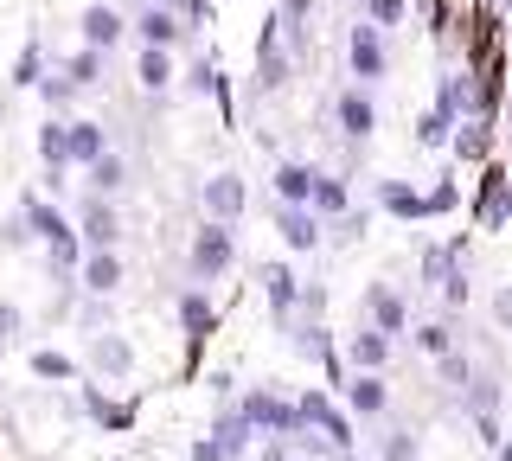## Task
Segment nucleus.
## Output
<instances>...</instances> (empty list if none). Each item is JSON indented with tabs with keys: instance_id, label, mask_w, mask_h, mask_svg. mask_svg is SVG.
I'll list each match as a JSON object with an SVG mask.
<instances>
[{
	"instance_id": "nucleus-23",
	"label": "nucleus",
	"mask_w": 512,
	"mask_h": 461,
	"mask_svg": "<svg viewBox=\"0 0 512 461\" xmlns=\"http://www.w3.org/2000/svg\"><path fill=\"white\" fill-rule=\"evenodd\" d=\"M372 199H378V212H391V218H429V199L404 180H378Z\"/></svg>"
},
{
	"instance_id": "nucleus-41",
	"label": "nucleus",
	"mask_w": 512,
	"mask_h": 461,
	"mask_svg": "<svg viewBox=\"0 0 512 461\" xmlns=\"http://www.w3.org/2000/svg\"><path fill=\"white\" fill-rule=\"evenodd\" d=\"M436 372H442V385H448V391H468L474 359H468V353H448V359H436Z\"/></svg>"
},
{
	"instance_id": "nucleus-17",
	"label": "nucleus",
	"mask_w": 512,
	"mask_h": 461,
	"mask_svg": "<svg viewBox=\"0 0 512 461\" xmlns=\"http://www.w3.org/2000/svg\"><path fill=\"white\" fill-rule=\"evenodd\" d=\"M250 436H256V423H250L237 404H224L218 417H212V449H218L224 461H244V455H250Z\"/></svg>"
},
{
	"instance_id": "nucleus-48",
	"label": "nucleus",
	"mask_w": 512,
	"mask_h": 461,
	"mask_svg": "<svg viewBox=\"0 0 512 461\" xmlns=\"http://www.w3.org/2000/svg\"><path fill=\"white\" fill-rule=\"evenodd\" d=\"M192 461H224V455L212 449V436H205V442H192Z\"/></svg>"
},
{
	"instance_id": "nucleus-26",
	"label": "nucleus",
	"mask_w": 512,
	"mask_h": 461,
	"mask_svg": "<svg viewBox=\"0 0 512 461\" xmlns=\"http://www.w3.org/2000/svg\"><path fill=\"white\" fill-rule=\"evenodd\" d=\"M288 333H295V353H301V359H320L327 372L340 365V353H333V340H327V327H320V321H295Z\"/></svg>"
},
{
	"instance_id": "nucleus-16",
	"label": "nucleus",
	"mask_w": 512,
	"mask_h": 461,
	"mask_svg": "<svg viewBox=\"0 0 512 461\" xmlns=\"http://www.w3.org/2000/svg\"><path fill=\"white\" fill-rule=\"evenodd\" d=\"M90 372L96 378H128L135 372V346H128V333H90Z\"/></svg>"
},
{
	"instance_id": "nucleus-50",
	"label": "nucleus",
	"mask_w": 512,
	"mask_h": 461,
	"mask_svg": "<svg viewBox=\"0 0 512 461\" xmlns=\"http://www.w3.org/2000/svg\"><path fill=\"white\" fill-rule=\"evenodd\" d=\"M487 7H493V13H506V7H512V0H487Z\"/></svg>"
},
{
	"instance_id": "nucleus-49",
	"label": "nucleus",
	"mask_w": 512,
	"mask_h": 461,
	"mask_svg": "<svg viewBox=\"0 0 512 461\" xmlns=\"http://www.w3.org/2000/svg\"><path fill=\"white\" fill-rule=\"evenodd\" d=\"M263 461H295V455H282V449H269V455H263Z\"/></svg>"
},
{
	"instance_id": "nucleus-39",
	"label": "nucleus",
	"mask_w": 512,
	"mask_h": 461,
	"mask_svg": "<svg viewBox=\"0 0 512 461\" xmlns=\"http://www.w3.org/2000/svg\"><path fill=\"white\" fill-rule=\"evenodd\" d=\"M154 7L180 13V20H186V33H199V26H212V0H154Z\"/></svg>"
},
{
	"instance_id": "nucleus-24",
	"label": "nucleus",
	"mask_w": 512,
	"mask_h": 461,
	"mask_svg": "<svg viewBox=\"0 0 512 461\" xmlns=\"http://www.w3.org/2000/svg\"><path fill=\"white\" fill-rule=\"evenodd\" d=\"M180 327H186L192 346L218 327V308H212V295H205V289H180Z\"/></svg>"
},
{
	"instance_id": "nucleus-10",
	"label": "nucleus",
	"mask_w": 512,
	"mask_h": 461,
	"mask_svg": "<svg viewBox=\"0 0 512 461\" xmlns=\"http://www.w3.org/2000/svg\"><path fill=\"white\" fill-rule=\"evenodd\" d=\"M128 26H135V39H141V45H154V52H180V39H192L180 13L154 7V0H148V7H135V20H128Z\"/></svg>"
},
{
	"instance_id": "nucleus-27",
	"label": "nucleus",
	"mask_w": 512,
	"mask_h": 461,
	"mask_svg": "<svg viewBox=\"0 0 512 461\" xmlns=\"http://www.w3.org/2000/svg\"><path fill=\"white\" fill-rule=\"evenodd\" d=\"M314 212L320 218H346L352 212V186L340 180V173H320L314 180Z\"/></svg>"
},
{
	"instance_id": "nucleus-31",
	"label": "nucleus",
	"mask_w": 512,
	"mask_h": 461,
	"mask_svg": "<svg viewBox=\"0 0 512 461\" xmlns=\"http://www.w3.org/2000/svg\"><path fill=\"white\" fill-rule=\"evenodd\" d=\"M64 71H71V84H77V90H96V84L109 77V52H90V45H84V52L64 58Z\"/></svg>"
},
{
	"instance_id": "nucleus-47",
	"label": "nucleus",
	"mask_w": 512,
	"mask_h": 461,
	"mask_svg": "<svg viewBox=\"0 0 512 461\" xmlns=\"http://www.w3.org/2000/svg\"><path fill=\"white\" fill-rule=\"evenodd\" d=\"M423 199H429V218H436V212H455L461 193H455V186H436V193H423Z\"/></svg>"
},
{
	"instance_id": "nucleus-21",
	"label": "nucleus",
	"mask_w": 512,
	"mask_h": 461,
	"mask_svg": "<svg viewBox=\"0 0 512 461\" xmlns=\"http://www.w3.org/2000/svg\"><path fill=\"white\" fill-rule=\"evenodd\" d=\"M512 218V173L506 167H487V180H480V225L500 231Z\"/></svg>"
},
{
	"instance_id": "nucleus-29",
	"label": "nucleus",
	"mask_w": 512,
	"mask_h": 461,
	"mask_svg": "<svg viewBox=\"0 0 512 461\" xmlns=\"http://www.w3.org/2000/svg\"><path fill=\"white\" fill-rule=\"evenodd\" d=\"M135 84L160 97V90L173 84V52H154V45H141V58H135Z\"/></svg>"
},
{
	"instance_id": "nucleus-1",
	"label": "nucleus",
	"mask_w": 512,
	"mask_h": 461,
	"mask_svg": "<svg viewBox=\"0 0 512 461\" xmlns=\"http://www.w3.org/2000/svg\"><path fill=\"white\" fill-rule=\"evenodd\" d=\"M231 263H237V225H218V218H205V225L192 231V250H186L192 289H205V282L231 276Z\"/></svg>"
},
{
	"instance_id": "nucleus-35",
	"label": "nucleus",
	"mask_w": 512,
	"mask_h": 461,
	"mask_svg": "<svg viewBox=\"0 0 512 461\" xmlns=\"http://www.w3.org/2000/svg\"><path fill=\"white\" fill-rule=\"evenodd\" d=\"M359 7H365V20H372L378 33H391V26L410 20V0H359Z\"/></svg>"
},
{
	"instance_id": "nucleus-42",
	"label": "nucleus",
	"mask_w": 512,
	"mask_h": 461,
	"mask_svg": "<svg viewBox=\"0 0 512 461\" xmlns=\"http://www.w3.org/2000/svg\"><path fill=\"white\" fill-rule=\"evenodd\" d=\"M487 321L500 327V333H512V282H500V289L487 295Z\"/></svg>"
},
{
	"instance_id": "nucleus-12",
	"label": "nucleus",
	"mask_w": 512,
	"mask_h": 461,
	"mask_svg": "<svg viewBox=\"0 0 512 461\" xmlns=\"http://www.w3.org/2000/svg\"><path fill=\"white\" fill-rule=\"evenodd\" d=\"M295 404H301V423H308V436L320 429L333 449H352V423L340 417V410H333V397H327V391H301Z\"/></svg>"
},
{
	"instance_id": "nucleus-22",
	"label": "nucleus",
	"mask_w": 512,
	"mask_h": 461,
	"mask_svg": "<svg viewBox=\"0 0 512 461\" xmlns=\"http://www.w3.org/2000/svg\"><path fill=\"white\" fill-rule=\"evenodd\" d=\"M103 154H109V129H103V122H84V116H77V122H71V167L90 173Z\"/></svg>"
},
{
	"instance_id": "nucleus-20",
	"label": "nucleus",
	"mask_w": 512,
	"mask_h": 461,
	"mask_svg": "<svg viewBox=\"0 0 512 461\" xmlns=\"http://www.w3.org/2000/svg\"><path fill=\"white\" fill-rule=\"evenodd\" d=\"M276 84H288V52H282V20L263 26V58H256V97H269Z\"/></svg>"
},
{
	"instance_id": "nucleus-43",
	"label": "nucleus",
	"mask_w": 512,
	"mask_h": 461,
	"mask_svg": "<svg viewBox=\"0 0 512 461\" xmlns=\"http://www.w3.org/2000/svg\"><path fill=\"white\" fill-rule=\"evenodd\" d=\"M186 90H192V97H218L224 84H218V71H212V65H205V58H199V65L186 71Z\"/></svg>"
},
{
	"instance_id": "nucleus-37",
	"label": "nucleus",
	"mask_w": 512,
	"mask_h": 461,
	"mask_svg": "<svg viewBox=\"0 0 512 461\" xmlns=\"http://www.w3.org/2000/svg\"><path fill=\"white\" fill-rule=\"evenodd\" d=\"M45 71H52V65H45V45H26L20 65H13V84H20V90H39V77H45Z\"/></svg>"
},
{
	"instance_id": "nucleus-25",
	"label": "nucleus",
	"mask_w": 512,
	"mask_h": 461,
	"mask_svg": "<svg viewBox=\"0 0 512 461\" xmlns=\"http://www.w3.org/2000/svg\"><path fill=\"white\" fill-rule=\"evenodd\" d=\"M487 154H493V122H461L455 129V161H468V167H487Z\"/></svg>"
},
{
	"instance_id": "nucleus-51",
	"label": "nucleus",
	"mask_w": 512,
	"mask_h": 461,
	"mask_svg": "<svg viewBox=\"0 0 512 461\" xmlns=\"http://www.w3.org/2000/svg\"><path fill=\"white\" fill-rule=\"evenodd\" d=\"M506 135H512V103H506Z\"/></svg>"
},
{
	"instance_id": "nucleus-6",
	"label": "nucleus",
	"mask_w": 512,
	"mask_h": 461,
	"mask_svg": "<svg viewBox=\"0 0 512 461\" xmlns=\"http://www.w3.org/2000/svg\"><path fill=\"white\" fill-rule=\"evenodd\" d=\"M199 205H205V218H218V225H237V218L250 212V186H244V173H212V180L199 186Z\"/></svg>"
},
{
	"instance_id": "nucleus-33",
	"label": "nucleus",
	"mask_w": 512,
	"mask_h": 461,
	"mask_svg": "<svg viewBox=\"0 0 512 461\" xmlns=\"http://www.w3.org/2000/svg\"><path fill=\"white\" fill-rule=\"evenodd\" d=\"M461 404H468L474 417H493V410H500V378H493V372H474L468 391H461Z\"/></svg>"
},
{
	"instance_id": "nucleus-34",
	"label": "nucleus",
	"mask_w": 512,
	"mask_h": 461,
	"mask_svg": "<svg viewBox=\"0 0 512 461\" xmlns=\"http://www.w3.org/2000/svg\"><path fill=\"white\" fill-rule=\"evenodd\" d=\"M39 97L52 103V109H71V97H77V84H71V71H64V58H58V65H52V71L39 77Z\"/></svg>"
},
{
	"instance_id": "nucleus-15",
	"label": "nucleus",
	"mask_w": 512,
	"mask_h": 461,
	"mask_svg": "<svg viewBox=\"0 0 512 461\" xmlns=\"http://www.w3.org/2000/svg\"><path fill=\"white\" fill-rule=\"evenodd\" d=\"M276 231L288 250H320V237H327V218L314 212V205H276Z\"/></svg>"
},
{
	"instance_id": "nucleus-38",
	"label": "nucleus",
	"mask_w": 512,
	"mask_h": 461,
	"mask_svg": "<svg viewBox=\"0 0 512 461\" xmlns=\"http://www.w3.org/2000/svg\"><path fill=\"white\" fill-rule=\"evenodd\" d=\"M26 365H32L39 378H77V359H71V353H52V346H39Z\"/></svg>"
},
{
	"instance_id": "nucleus-13",
	"label": "nucleus",
	"mask_w": 512,
	"mask_h": 461,
	"mask_svg": "<svg viewBox=\"0 0 512 461\" xmlns=\"http://www.w3.org/2000/svg\"><path fill=\"white\" fill-rule=\"evenodd\" d=\"M128 282V263H122V250H90L84 269H77V289L96 295V301H109Z\"/></svg>"
},
{
	"instance_id": "nucleus-8",
	"label": "nucleus",
	"mask_w": 512,
	"mask_h": 461,
	"mask_svg": "<svg viewBox=\"0 0 512 461\" xmlns=\"http://www.w3.org/2000/svg\"><path fill=\"white\" fill-rule=\"evenodd\" d=\"M128 33H135V26H128L122 13L109 7V0H90V7L77 13V39H84L90 52H116V45H122Z\"/></svg>"
},
{
	"instance_id": "nucleus-14",
	"label": "nucleus",
	"mask_w": 512,
	"mask_h": 461,
	"mask_svg": "<svg viewBox=\"0 0 512 461\" xmlns=\"http://www.w3.org/2000/svg\"><path fill=\"white\" fill-rule=\"evenodd\" d=\"M256 282H263V301H269V314H276V321H282V333H288V327H295V308H301V295H308V289H301V276H295V269H282V263H269Z\"/></svg>"
},
{
	"instance_id": "nucleus-30",
	"label": "nucleus",
	"mask_w": 512,
	"mask_h": 461,
	"mask_svg": "<svg viewBox=\"0 0 512 461\" xmlns=\"http://www.w3.org/2000/svg\"><path fill=\"white\" fill-rule=\"evenodd\" d=\"M378 461H423V436H416L410 423H391L378 436Z\"/></svg>"
},
{
	"instance_id": "nucleus-4",
	"label": "nucleus",
	"mask_w": 512,
	"mask_h": 461,
	"mask_svg": "<svg viewBox=\"0 0 512 461\" xmlns=\"http://www.w3.org/2000/svg\"><path fill=\"white\" fill-rule=\"evenodd\" d=\"M423 282H429V289H442L448 308H461V301H468V269H461V244H429V250H423Z\"/></svg>"
},
{
	"instance_id": "nucleus-28",
	"label": "nucleus",
	"mask_w": 512,
	"mask_h": 461,
	"mask_svg": "<svg viewBox=\"0 0 512 461\" xmlns=\"http://www.w3.org/2000/svg\"><path fill=\"white\" fill-rule=\"evenodd\" d=\"M84 180H90V193H103V199H116V193H128V161H122V154H116V148H109V154H103V161H96V167L84 173Z\"/></svg>"
},
{
	"instance_id": "nucleus-5",
	"label": "nucleus",
	"mask_w": 512,
	"mask_h": 461,
	"mask_svg": "<svg viewBox=\"0 0 512 461\" xmlns=\"http://www.w3.org/2000/svg\"><path fill=\"white\" fill-rule=\"evenodd\" d=\"M77 237H84L90 250H116V244H122V212H116V199H103V193H84V199H77Z\"/></svg>"
},
{
	"instance_id": "nucleus-19",
	"label": "nucleus",
	"mask_w": 512,
	"mask_h": 461,
	"mask_svg": "<svg viewBox=\"0 0 512 461\" xmlns=\"http://www.w3.org/2000/svg\"><path fill=\"white\" fill-rule=\"evenodd\" d=\"M346 365H352V372H384V365H391V333H378V327L359 321V333L346 340Z\"/></svg>"
},
{
	"instance_id": "nucleus-40",
	"label": "nucleus",
	"mask_w": 512,
	"mask_h": 461,
	"mask_svg": "<svg viewBox=\"0 0 512 461\" xmlns=\"http://www.w3.org/2000/svg\"><path fill=\"white\" fill-rule=\"evenodd\" d=\"M276 20H282V33H288V39H301V33H308V20H314V0H282Z\"/></svg>"
},
{
	"instance_id": "nucleus-44",
	"label": "nucleus",
	"mask_w": 512,
	"mask_h": 461,
	"mask_svg": "<svg viewBox=\"0 0 512 461\" xmlns=\"http://www.w3.org/2000/svg\"><path fill=\"white\" fill-rule=\"evenodd\" d=\"M359 237H365V218H359V212L333 218V244H359Z\"/></svg>"
},
{
	"instance_id": "nucleus-46",
	"label": "nucleus",
	"mask_w": 512,
	"mask_h": 461,
	"mask_svg": "<svg viewBox=\"0 0 512 461\" xmlns=\"http://www.w3.org/2000/svg\"><path fill=\"white\" fill-rule=\"evenodd\" d=\"M20 327H26V314L13 308V301H0V346H7V340H13V333H20Z\"/></svg>"
},
{
	"instance_id": "nucleus-9",
	"label": "nucleus",
	"mask_w": 512,
	"mask_h": 461,
	"mask_svg": "<svg viewBox=\"0 0 512 461\" xmlns=\"http://www.w3.org/2000/svg\"><path fill=\"white\" fill-rule=\"evenodd\" d=\"M333 129H340L346 141H365L378 129V103H372V90L365 84H346L340 97H333Z\"/></svg>"
},
{
	"instance_id": "nucleus-7",
	"label": "nucleus",
	"mask_w": 512,
	"mask_h": 461,
	"mask_svg": "<svg viewBox=\"0 0 512 461\" xmlns=\"http://www.w3.org/2000/svg\"><path fill=\"white\" fill-rule=\"evenodd\" d=\"M359 314H365V327H378V333H410V301H404V289H391V282H372L365 289V301H359Z\"/></svg>"
},
{
	"instance_id": "nucleus-36",
	"label": "nucleus",
	"mask_w": 512,
	"mask_h": 461,
	"mask_svg": "<svg viewBox=\"0 0 512 461\" xmlns=\"http://www.w3.org/2000/svg\"><path fill=\"white\" fill-rule=\"evenodd\" d=\"M84 410H90V417L103 423V429H122V423H128V404H109V397L96 391V385H84Z\"/></svg>"
},
{
	"instance_id": "nucleus-2",
	"label": "nucleus",
	"mask_w": 512,
	"mask_h": 461,
	"mask_svg": "<svg viewBox=\"0 0 512 461\" xmlns=\"http://www.w3.org/2000/svg\"><path fill=\"white\" fill-rule=\"evenodd\" d=\"M237 410L256 423V436H282V442L308 436V423H301V404H288V397H276V391H244V397H237Z\"/></svg>"
},
{
	"instance_id": "nucleus-3",
	"label": "nucleus",
	"mask_w": 512,
	"mask_h": 461,
	"mask_svg": "<svg viewBox=\"0 0 512 461\" xmlns=\"http://www.w3.org/2000/svg\"><path fill=\"white\" fill-rule=\"evenodd\" d=\"M346 71H352V84H384V71H391V45H384V33L372 20H359L346 33Z\"/></svg>"
},
{
	"instance_id": "nucleus-18",
	"label": "nucleus",
	"mask_w": 512,
	"mask_h": 461,
	"mask_svg": "<svg viewBox=\"0 0 512 461\" xmlns=\"http://www.w3.org/2000/svg\"><path fill=\"white\" fill-rule=\"evenodd\" d=\"M314 180H320V167H308V161H276V173H269L276 205H314Z\"/></svg>"
},
{
	"instance_id": "nucleus-32",
	"label": "nucleus",
	"mask_w": 512,
	"mask_h": 461,
	"mask_svg": "<svg viewBox=\"0 0 512 461\" xmlns=\"http://www.w3.org/2000/svg\"><path fill=\"white\" fill-rule=\"evenodd\" d=\"M410 340H416V353H429V359H448V353H455V327H448V321H416Z\"/></svg>"
},
{
	"instance_id": "nucleus-45",
	"label": "nucleus",
	"mask_w": 512,
	"mask_h": 461,
	"mask_svg": "<svg viewBox=\"0 0 512 461\" xmlns=\"http://www.w3.org/2000/svg\"><path fill=\"white\" fill-rule=\"evenodd\" d=\"M410 7L429 20V33H442V26H448V0H410Z\"/></svg>"
},
{
	"instance_id": "nucleus-11",
	"label": "nucleus",
	"mask_w": 512,
	"mask_h": 461,
	"mask_svg": "<svg viewBox=\"0 0 512 461\" xmlns=\"http://www.w3.org/2000/svg\"><path fill=\"white\" fill-rule=\"evenodd\" d=\"M340 391H346V410L359 423H384V410H391V385H384V372H352Z\"/></svg>"
}]
</instances>
